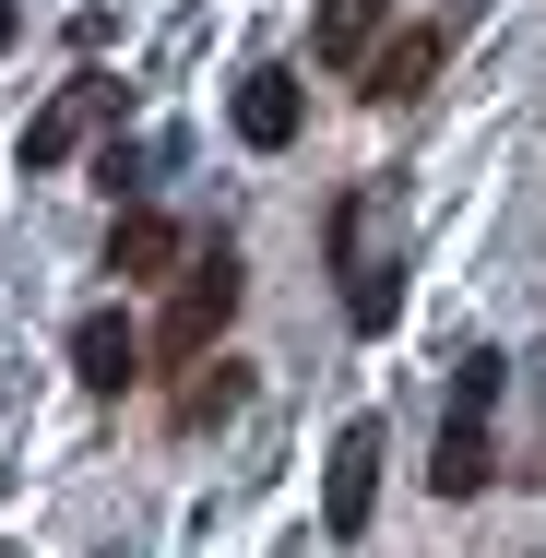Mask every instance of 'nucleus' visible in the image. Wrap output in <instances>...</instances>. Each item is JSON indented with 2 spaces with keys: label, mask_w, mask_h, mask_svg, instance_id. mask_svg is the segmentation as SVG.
Here are the masks:
<instances>
[{
  "label": "nucleus",
  "mask_w": 546,
  "mask_h": 558,
  "mask_svg": "<svg viewBox=\"0 0 546 558\" xmlns=\"http://www.w3.org/2000/svg\"><path fill=\"white\" fill-rule=\"evenodd\" d=\"M428 72H439V24H404V36H380V48H368L356 96H368V108H416V96H428Z\"/></svg>",
  "instance_id": "6"
},
{
  "label": "nucleus",
  "mask_w": 546,
  "mask_h": 558,
  "mask_svg": "<svg viewBox=\"0 0 546 558\" xmlns=\"http://www.w3.org/2000/svg\"><path fill=\"white\" fill-rule=\"evenodd\" d=\"M380 24H392V0H321V24H310V48H321L332 72H368V48H380Z\"/></svg>",
  "instance_id": "9"
},
{
  "label": "nucleus",
  "mask_w": 546,
  "mask_h": 558,
  "mask_svg": "<svg viewBox=\"0 0 546 558\" xmlns=\"http://www.w3.org/2000/svg\"><path fill=\"white\" fill-rule=\"evenodd\" d=\"M179 262H191V238H179L167 215H119L108 226V274L119 286H155V274H179Z\"/></svg>",
  "instance_id": "8"
},
{
  "label": "nucleus",
  "mask_w": 546,
  "mask_h": 558,
  "mask_svg": "<svg viewBox=\"0 0 546 558\" xmlns=\"http://www.w3.org/2000/svg\"><path fill=\"white\" fill-rule=\"evenodd\" d=\"M108 108H119V84H108V72H72V84H60L48 108L24 119V167L48 179V167H60V155H72V143H84V131H96Z\"/></svg>",
  "instance_id": "4"
},
{
  "label": "nucleus",
  "mask_w": 546,
  "mask_h": 558,
  "mask_svg": "<svg viewBox=\"0 0 546 558\" xmlns=\"http://www.w3.org/2000/svg\"><path fill=\"white\" fill-rule=\"evenodd\" d=\"M332 274H344V322H356V333H380V322H392V262L368 250V191H344V203H332Z\"/></svg>",
  "instance_id": "3"
},
{
  "label": "nucleus",
  "mask_w": 546,
  "mask_h": 558,
  "mask_svg": "<svg viewBox=\"0 0 546 558\" xmlns=\"http://www.w3.org/2000/svg\"><path fill=\"white\" fill-rule=\"evenodd\" d=\"M238 392H250V380H238V356H203V368L179 380V428H215L226 404H238Z\"/></svg>",
  "instance_id": "11"
},
{
  "label": "nucleus",
  "mask_w": 546,
  "mask_h": 558,
  "mask_svg": "<svg viewBox=\"0 0 546 558\" xmlns=\"http://www.w3.org/2000/svg\"><path fill=\"white\" fill-rule=\"evenodd\" d=\"M72 368H84L96 392H131V380H143V333H131L119 310H84V322H72Z\"/></svg>",
  "instance_id": "7"
},
{
  "label": "nucleus",
  "mask_w": 546,
  "mask_h": 558,
  "mask_svg": "<svg viewBox=\"0 0 546 558\" xmlns=\"http://www.w3.org/2000/svg\"><path fill=\"white\" fill-rule=\"evenodd\" d=\"M380 451H392V440H380L368 416L332 440V475H321V523H332V535H368V499H380Z\"/></svg>",
  "instance_id": "5"
},
{
  "label": "nucleus",
  "mask_w": 546,
  "mask_h": 558,
  "mask_svg": "<svg viewBox=\"0 0 546 558\" xmlns=\"http://www.w3.org/2000/svg\"><path fill=\"white\" fill-rule=\"evenodd\" d=\"M238 143H262V155L298 143V84H286V72H250V84H238Z\"/></svg>",
  "instance_id": "10"
},
{
  "label": "nucleus",
  "mask_w": 546,
  "mask_h": 558,
  "mask_svg": "<svg viewBox=\"0 0 546 558\" xmlns=\"http://www.w3.org/2000/svg\"><path fill=\"white\" fill-rule=\"evenodd\" d=\"M0 48H12V0H0Z\"/></svg>",
  "instance_id": "12"
},
{
  "label": "nucleus",
  "mask_w": 546,
  "mask_h": 558,
  "mask_svg": "<svg viewBox=\"0 0 546 558\" xmlns=\"http://www.w3.org/2000/svg\"><path fill=\"white\" fill-rule=\"evenodd\" d=\"M499 368H511V356H463V368H451V416H439V451H428V487H439V499H475V487L499 475V440H487Z\"/></svg>",
  "instance_id": "1"
},
{
  "label": "nucleus",
  "mask_w": 546,
  "mask_h": 558,
  "mask_svg": "<svg viewBox=\"0 0 546 558\" xmlns=\"http://www.w3.org/2000/svg\"><path fill=\"white\" fill-rule=\"evenodd\" d=\"M238 250H203L179 286H167V322H155V356L167 368H203V356H226V322H238Z\"/></svg>",
  "instance_id": "2"
}]
</instances>
